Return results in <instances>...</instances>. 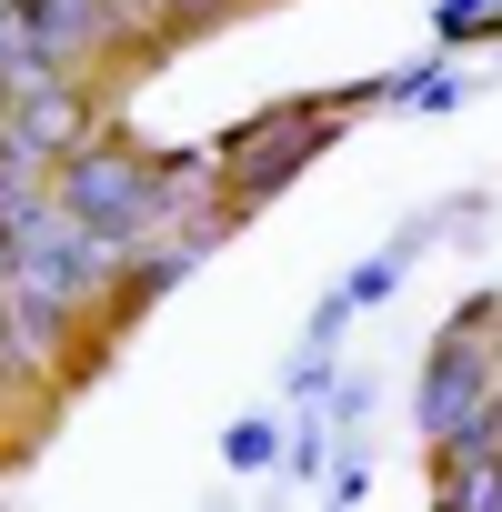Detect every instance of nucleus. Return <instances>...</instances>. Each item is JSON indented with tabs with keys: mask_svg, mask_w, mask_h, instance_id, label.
<instances>
[{
	"mask_svg": "<svg viewBox=\"0 0 502 512\" xmlns=\"http://www.w3.org/2000/svg\"><path fill=\"white\" fill-rule=\"evenodd\" d=\"M412 412H422L432 452L502 412V312H492V302L452 312V332H442V342H432V362H422V402H412Z\"/></svg>",
	"mask_w": 502,
	"mask_h": 512,
	"instance_id": "f257e3e1",
	"label": "nucleus"
},
{
	"mask_svg": "<svg viewBox=\"0 0 502 512\" xmlns=\"http://www.w3.org/2000/svg\"><path fill=\"white\" fill-rule=\"evenodd\" d=\"M322 141H342V101H292V111H262L251 131H231V141L211 151V161H221V201H231V221H241L251 201H272L292 171H312Z\"/></svg>",
	"mask_w": 502,
	"mask_h": 512,
	"instance_id": "f03ea898",
	"label": "nucleus"
},
{
	"mask_svg": "<svg viewBox=\"0 0 502 512\" xmlns=\"http://www.w3.org/2000/svg\"><path fill=\"white\" fill-rule=\"evenodd\" d=\"M21 11H31V31H41V51H51L61 81H81L101 51L131 41V11H121V0H21Z\"/></svg>",
	"mask_w": 502,
	"mask_h": 512,
	"instance_id": "7ed1b4c3",
	"label": "nucleus"
},
{
	"mask_svg": "<svg viewBox=\"0 0 502 512\" xmlns=\"http://www.w3.org/2000/svg\"><path fill=\"white\" fill-rule=\"evenodd\" d=\"M432 512H502V412L472 422L462 442H442V462H432Z\"/></svg>",
	"mask_w": 502,
	"mask_h": 512,
	"instance_id": "20e7f679",
	"label": "nucleus"
},
{
	"mask_svg": "<svg viewBox=\"0 0 502 512\" xmlns=\"http://www.w3.org/2000/svg\"><path fill=\"white\" fill-rule=\"evenodd\" d=\"M61 71H51V51H41V31H31V11L11 0V11H0V111L11 101H31V91H51Z\"/></svg>",
	"mask_w": 502,
	"mask_h": 512,
	"instance_id": "39448f33",
	"label": "nucleus"
},
{
	"mask_svg": "<svg viewBox=\"0 0 502 512\" xmlns=\"http://www.w3.org/2000/svg\"><path fill=\"white\" fill-rule=\"evenodd\" d=\"M231 462L262 472V462H272V422H241V432H231Z\"/></svg>",
	"mask_w": 502,
	"mask_h": 512,
	"instance_id": "423d86ee",
	"label": "nucleus"
},
{
	"mask_svg": "<svg viewBox=\"0 0 502 512\" xmlns=\"http://www.w3.org/2000/svg\"><path fill=\"white\" fill-rule=\"evenodd\" d=\"M0 302H11V251H0Z\"/></svg>",
	"mask_w": 502,
	"mask_h": 512,
	"instance_id": "0eeeda50",
	"label": "nucleus"
}]
</instances>
